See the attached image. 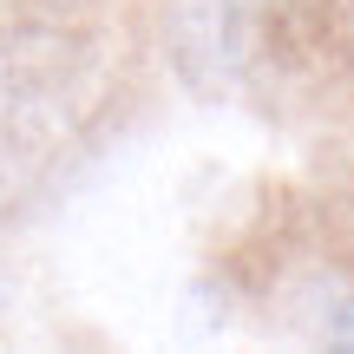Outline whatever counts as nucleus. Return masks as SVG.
I'll list each match as a JSON object with an SVG mask.
<instances>
[{"label": "nucleus", "mask_w": 354, "mask_h": 354, "mask_svg": "<svg viewBox=\"0 0 354 354\" xmlns=\"http://www.w3.org/2000/svg\"><path fill=\"white\" fill-rule=\"evenodd\" d=\"M295 322L328 348H354V289L335 276H315L302 289V302H295Z\"/></svg>", "instance_id": "obj_3"}, {"label": "nucleus", "mask_w": 354, "mask_h": 354, "mask_svg": "<svg viewBox=\"0 0 354 354\" xmlns=\"http://www.w3.org/2000/svg\"><path fill=\"white\" fill-rule=\"evenodd\" d=\"M342 39H348V66H354V0H348V13H342Z\"/></svg>", "instance_id": "obj_4"}, {"label": "nucleus", "mask_w": 354, "mask_h": 354, "mask_svg": "<svg viewBox=\"0 0 354 354\" xmlns=\"http://www.w3.org/2000/svg\"><path fill=\"white\" fill-rule=\"evenodd\" d=\"M269 39L263 0H171L165 53L197 99H243Z\"/></svg>", "instance_id": "obj_2"}, {"label": "nucleus", "mask_w": 354, "mask_h": 354, "mask_svg": "<svg viewBox=\"0 0 354 354\" xmlns=\"http://www.w3.org/2000/svg\"><path fill=\"white\" fill-rule=\"evenodd\" d=\"M105 46L66 26L0 33V210L33 184L105 99Z\"/></svg>", "instance_id": "obj_1"}]
</instances>
